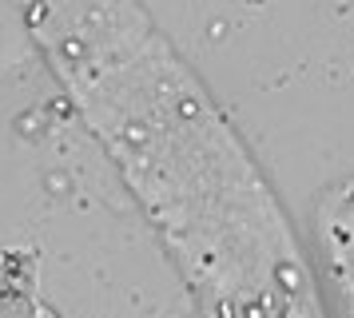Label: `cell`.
Returning a JSON list of instances; mask_svg holds the SVG:
<instances>
[{
  "label": "cell",
  "instance_id": "6da1fadb",
  "mask_svg": "<svg viewBox=\"0 0 354 318\" xmlns=\"http://www.w3.org/2000/svg\"><path fill=\"white\" fill-rule=\"evenodd\" d=\"M330 238H335L338 283H342V294H346V299H351V306H354V199H346V203H342V211L335 215Z\"/></svg>",
  "mask_w": 354,
  "mask_h": 318
}]
</instances>
